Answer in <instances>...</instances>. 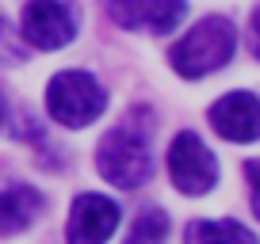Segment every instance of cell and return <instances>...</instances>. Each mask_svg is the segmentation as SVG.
<instances>
[{"label": "cell", "mask_w": 260, "mask_h": 244, "mask_svg": "<svg viewBox=\"0 0 260 244\" xmlns=\"http://www.w3.org/2000/svg\"><path fill=\"white\" fill-rule=\"evenodd\" d=\"M77 34V16L61 0H27L23 8V38L35 50H61Z\"/></svg>", "instance_id": "obj_6"}, {"label": "cell", "mask_w": 260, "mask_h": 244, "mask_svg": "<svg viewBox=\"0 0 260 244\" xmlns=\"http://www.w3.org/2000/svg\"><path fill=\"white\" fill-rule=\"evenodd\" d=\"M211 126L226 141H256L260 134V107L252 92H230L211 107Z\"/></svg>", "instance_id": "obj_8"}, {"label": "cell", "mask_w": 260, "mask_h": 244, "mask_svg": "<svg viewBox=\"0 0 260 244\" xmlns=\"http://www.w3.org/2000/svg\"><path fill=\"white\" fill-rule=\"evenodd\" d=\"M111 19L122 23L126 31H149V34H169L187 16L184 0H107Z\"/></svg>", "instance_id": "obj_7"}, {"label": "cell", "mask_w": 260, "mask_h": 244, "mask_svg": "<svg viewBox=\"0 0 260 244\" xmlns=\"http://www.w3.org/2000/svg\"><path fill=\"white\" fill-rule=\"evenodd\" d=\"M119 229V202L107 195H77L69 206V225H65V240L69 244H107L111 233Z\"/></svg>", "instance_id": "obj_5"}, {"label": "cell", "mask_w": 260, "mask_h": 244, "mask_svg": "<svg viewBox=\"0 0 260 244\" xmlns=\"http://www.w3.org/2000/svg\"><path fill=\"white\" fill-rule=\"evenodd\" d=\"M169 176L180 195H207L218 183V160L199 141V134L180 130L169 145Z\"/></svg>", "instance_id": "obj_4"}, {"label": "cell", "mask_w": 260, "mask_h": 244, "mask_svg": "<svg viewBox=\"0 0 260 244\" xmlns=\"http://www.w3.org/2000/svg\"><path fill=\"white\" fill-rule=\"evenodd\" d=\"M187 244H256V233L241 221H191L184 233Z\"/></svg>", "instance_id": "obj_10"}, {"label": "cell", "mask_w": 260, "mask_h": 244, "mask_svg": "<svg viewBox=\"0 0 260 244\" xmlns=\"http://www.w3.org/2000/svg\"><path fill=\"white\" fill-rule=\"evenodd\" d=\"M107 107V92L96 84V76L81 73V69H65L50 80L46 88V111L54 122L69 126V130H81L88 122H96Z\"/></svg>", "instance_id": "obj_3"}, {"label": "cell", "mask_w": 260, "mask_h": 244, "mask_svg": "<svg viewBox=\"0 0 260 244\" xmlns=\"http://www.w3.org/2000/svg\"><path fill=\"white\" fill-rule=\"evenodd\" d=\"M42 206H46V198L31 183H8V187H0V236L23 233L42 214Z\"/></svg>", "instance_id": "obj_9"}, {"label": "cell", "mask_w": 260, "mask_h": 244, "mask_svg": "<svg viewBox=\"0 0 260 244\" xmlns=\"http://www.w3.org/2000/svg\"><path fill=\"white\" fill-rule=\"evenodd\" d=\"M237 50V31L226 16H211V19H199L184 38L172 46V69L180 76H207L214 69H222L234 57Z\"/></svg>", "instance_id": "obj_2"}, {"label": "cell", "mask_w": 260, "mask_h": 244, "mask_svg": "<svg viewBox=\"0 0 260 244\" xmlns=\"http://www.w3.org/2000/svg\"><path fill=\"white\" fill-rule=\"evenodd\" d=\"M96 168L107 183L122 191L142 187L153 176V153H149V130H138L134 118L119 122L115 130H107V138L100 141Z\"/></svg>", "instance_id": "obj_1"}, {"label": "cell", "mask_w": 260, "mask_h": 244, "mask_svg": "<svg viewBox=\"0 0 260 244\" xmlns=\"http://www.w3.org/2000/svg\"><path fill=\"white\" fill-rule=\"evenodd\" d=\"M8 122V99H4V92H0V126Z\"/></svg>", "instance_id": "obj_13"}, {"label": "cell", "mask_w": 260, "mask_h": 244, "mask_svg": "<svg viewBox=\"0 0 260 244\" xmlns=\"http://www.w3.org/2000/svg\"><path fill=\"white\" fill-rule=\"evenodd\" d=\"M169 236V218L161 210H146L134 221V233H130V244H161Z\"/></svg>", "instance_id": "obj_11"}, {"label": "cell", "mask_w": 260, "mask_h": 244, "mask_svg": "<svg viewBox=\"0 0 260 244\" xmlns=\"http://www.w3.org/2000/svg\"><path fill=\"white\" fill-rule=\"evenodd\" d=\"M23 46H19L16 31H12V23L4 16H0V65H16V61H23Z\"/></svg>", "instance_id": "obj_12"}]
</instances>
